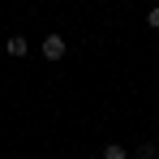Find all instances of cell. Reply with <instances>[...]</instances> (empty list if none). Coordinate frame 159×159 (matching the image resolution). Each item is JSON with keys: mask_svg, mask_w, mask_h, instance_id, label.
Here are the masks:
<instances>
[{"mask_svg": "<svg viewBox=\"0 0 159 159\" xmlns=\"http://www.w3.org/2000/svg\"><path fill=\"white\" fill-rule=\"evenodd\" d=\"M65 52H69V43H65V34H48V39H43V56H48V60H60Z\"/></svg>", "mask_w": 159, "mask_h": 159, "instance_id": "obj_1", "label": "cell"}, {"mask_svg": "<svg viewBox=\"0 0 159 159\" xmlns=\"http://www.w3.org/2000/svg\"><path fill=\"white\" fill-rule=\"evenodd\" d=\"M26 52H30V43L22 34H13V39H9V56H26Z\"/></svg>", "mask_w": 159, "mask_h": 159, "instance_id": "obj_2", "label": "cell"}, {"mask_svg": "<svg viewBox=\"0 0 159 159\" xmlns=\"http://www.w3.org/2000/svg\"><path fill=\"white\" fill-rule=\"evenodd\" d=\"M103 159H125V146H120V142H107V146H103Z\"/></svg>", "mask_w": 159, "mask_h": 159, "instance_id": "obj_3", "label": "cell"}, {"mask_svg": "<svg viewBox=\"0 0 159 159\" xmlns=\"http://www.w3.org/2000/svg\"><path fill=\"white\" fill-rule=\"evenodd\" d=\"M146 22H151V26H159V9H151V17H146Z\"/></svg>", "mask_w": 159, "mask_h": 159, "instance_id": "obj_4", "label": "cell"}]
</instances>
